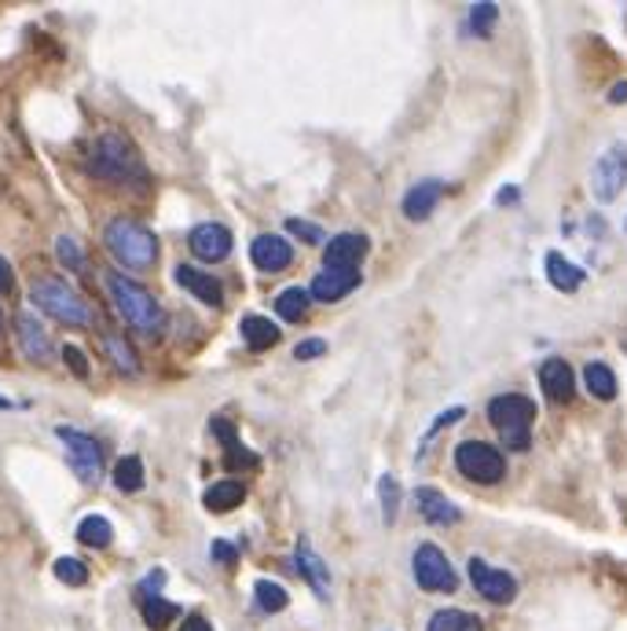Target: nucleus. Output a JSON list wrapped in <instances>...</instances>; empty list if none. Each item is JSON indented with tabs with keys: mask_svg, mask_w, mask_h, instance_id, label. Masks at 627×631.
<instances>
[{
	"mask_svg": "<svg viewBox=\"0 0 627 631\" xmlns=\"http://www.w3.org/2000/svg\"><path fill=\"white\" fill-rule=\"evenodd\" d=\"M463 416H466V408H463V404H455V408H448V411H444V416H437V419H433V422H429V430H426V438H422V449H426V444H429L433 438H437L440 430L455 427V422H459Z\"/></svg>",
	"mask_w": 627,
	"mask_h": 631,
	"instance_id": "obj_36",
	"label": "nucleus"
},
{
	"mask_svg": "<svg viewBox=\"0 0 627 631\" xmlns=\"http://www.w3.org/2000/svg\"><path fill=\"white\" fill-rule=\"evenodd\" d=\"M540 386H543L546 400H554V404H568L576 393V375L565 360L551 357L540 367Z\"/></svg>",
	"mask_w": 627,
	"mask_h": 631,
	"instance_id": "obj_15",
	"label": "nucleus"
},
{
	"mask_svg": "<svg viewBox=\"0 0 627 631\" xmlns=\"http://www.w3.org/2000/svg\"><path fill=\"white\" fill-rule=\"evenodd\" d=\"M327 353V341L323 338H305L298 349H294V357L298 360H312V357H323Z\"/></svg>",
	"mask_w": 627,
	"mask_h": 631,
	"instance_id": "obj_39",
	"label": "nucleus"
},
{
	"mask_svg": "<svg viewBox=\"0 0 627 631\" xmlns=\"http://www.w3.org/2000/svg\"><path fill=\"white\" fill-rule=\"evenodd\" d=\"M55 433H60L63 449L71 455L74 474L82 477L85 485H99V477H104V449H99V441L74 427H60Z\"/></svg>",
	"mask_w": 627,
	"mask_h": 631,
	"instance_id": "obj_7",
	"label": "nucleus"
},
{
	"mask_svg": "<svg viewBox=\"0 0 627 631\" xmlns=\"http://www.w3.org/2000/svg\"><path fill=\"white\" fill-rule=\"evenodd\" d=\"M584 382L591 389V397H598V400L617 397V375H613L606 364H587L584 367Z\"/></svg>",
	"mask_w": 627,
	"mask_h": 631,
	"instance_id": "obj_28",
	"label": "nucleus"
},
{
	"mask_svg": "<svg viewBox=\"0 0 627 631\" xmlns=\"http://www.w3.org/2000/svg\"><path fill=\"white\" fill-rule=\"evenodd\" d=\"M249 261L261 272H283L294 261V250L283 235H257L249 243Z\"/></svg>",
	"mask_w": 627,
	"mask_h": 631,
	"instance_id": "obj_14",
	"label": "nucleus"
},
{
	"mask_svg": "<svg viewBox=\"0 0 627 631\" xmlns=\"http://www.w3.org/2000/svg\"><path fill=\"white\" fill-rule=\"evenodd\" d=\"M254 602H257V610H265V613H279V610H287V591L279 588L276 580H257V588H254Z\"/></svg>",
	"mask_w": 627,
	"mask_h": 631,
	"instance_id": "obj_31",
	"label": "nucleus"
},
{
	"mask_svg": "<svg viewBox=\"0 0 627 631\" xmlns=\"http://www.w3.org/2000/svg\"><path fill=\"white\" fill-rule=\"evenodd\" d=\"M140 610H144L147 628H155V631H162L177 617V606L166 602L162 595H140Z\"/></svg>",
	"mask_w": 627,
	"mask_h": 631,
	"instance_id": "obj_29",
	"label": "nucleus"
},
{
	"mask_svg": "<svg viewBox=\"0 0 627 631\" xmlns=\"http://www.w3.org/2000/svg\"><path fill=\"white\" fill-rule=\"evenodd\" d=\"M415 580L422 591H437V595H448L459 588V577H455L451 561L444 558V550L437 544H422L415 550Z\"/></svg>",
	"mask_w": 627,
	"mask_h": 631,
	"instance_id": "obj_8",
	"label": "nucleus"
},
{
	"mask_svg": "<svg viewBox=\"0 0 627 631\" xmlns=\"http://www.w3.org/2000/svg\"><path fill=\"white\" fill-rule=\"evenodd\" d=\"M162 580H166V572H162V569L147 572V580H144V588H140V595H158V588H162Z\"/></svg>",
	"mask_w": 627,
	"mask_h": 631,
	"instance_id": "obj_40",
	"label": "nucleus"
},
{
	"mask_svg": "<svg viewBox=\"0 0 627 631\" xmlns=\"http://www.w3.org/2000/svg\"><path fill=\"white\" fill-rule=\"evenodd\" d=\"M455 466H459L463 477L477 481V485H496V481H503L507 474L503 452L485 441H463L459 449H455Z\"/></svg>",
	"mask_w": 627,
	"mask_h": 631,
	"instance_id": "obj_6",
	"label": "nucleus"
},
{
	"mask_svg": "<svg viewBox=\"0 0 627 631\" xmlns=\"http://www.w3.org/2000/svg\"><path fill=\"white\" fill-rule=\"evenodd\" d=\"M213 558H216V561H235V547L224 544V540H216V544H213Z\"/></svg>",
	"mask_w": 627,
	"mask_h": 631,
	"instance_id": "obj_43",
	"label": "nucleus"
},
{
	"mask_svg": "<svg viewBox=\"0 0 627 631\" xmlns=\"http://www.w3.org/2000/svg\"><path fill=\"white\" fill-rule=\"evenodd\" d=\"M440 191H444L440 180H418L415 188H407L404 191V202H401V210H404L407 221H426V217L437 210Z\"/></svg>",
	"mask_w": 627,
	"mask_h": 631,
	"instance_id": "obj_18",
	"label": "nucleus"
},
{
	"mask_svg": "<svg viewBox=\"0 0 627 631\" xmlns=\"http://www.w3.org/2000/svg\"><path fill=\"white\" fill-rule=\"evenodd\" d=\"M77 540L85 547H110L114 525L104 518V514H88V518H82V525H77Z\"/></svg>",
	"mask_w": 627,
	"mask_h": 631,
	"instance_id": "obj_25",
	"label": "nucleus"
},
{
	"mask_svg": "<svg viewBox=\"0 0 627 631\" xmlns=\"http://www.w3.org/2000/svg\"><path fill=\"white\" fill-rule=\"evenodd\" d=\"M55 577H60L63 583H71V588H82V583L88 580V569H85V561H77V558H55Z\"/></svg>",
	"mask_w": 627,
	"mask_h": 631,
	"instance_id": "obj_34",
	"label": "nucleus"
},
{
	"mask_svg": "<svg viewBox=\"0 0 627 631\" xmlns=\"http://www.w3.org/2000/svg\"><path fill=\"white\" fill-rule=\"evenodd\" d=\"M114 485L121 492H140L144 488V463L140 455H125L114 463Z\"/></svg>",
	"mask_w": 627,
	"mask_h": 631,
	"instance_id": "obj_30",
	"label": "nucleus"
},
{
	"mask_svg": "<svg viewBox=\"0 0 627 631\" xmlns=\"http://www.w3.org/2000/svg\"><path fill=\"white\" fill-rule=\"evenodd\" d=\"M104 243L114 254V261L132 272L151 269L158 261V239L151 228H144L140 221H129V217H114L104 232Z\"/></svg>",
	"mask_w": 627,
	"mask_h": 631,
	"instance_id": "obj_3",
	"label": "nucleus"
},
{
	"mask_svg": "<svg viewBox=\"0 0 627 631\" xmlns=\"http://www.w3.org/2000/svg\"><path fill=\"white\" fill-rule=\"evenodd\" d=\"M55 254H60V265H63V269H71V272H85V269H88L82 246H77L71 235L55 239Z\"/></svg>",
	"mask_w": 627,
	"mask_h": 631,
	"instance_id": "obj_33",
	"label": "nucleus"
},
{
	"mask_svg": "<svg viewBox=\"0 0 627 631\" xmlns=\"http://www.w3.org/2000/svg\"><path fill=\"white\" fill-rule=\"evenodd\" d=\"M104 353L121 375H140V357H136V349L121 335H107L104 338Z\"/></svg>",
	"mask_w": 627,
	"mask_h": 631,
	"instance_id": "obj_24",
	"label": "nucleus"
},
{
	"mask_svg": "<svg viewBox=\"0 0 627 631\" xmlns=\"http://www.w3.org/2000/svg\"><path fill=\"white\" fill-rule=\"evenodd\" d=\"M426 631H485V624L477 621L474 613H463V610H440L429 617Z\"/></svg>",
	"mask_w": 627,
	"mask_h": 631,
	"instance_id": "obj_26",
	"label": "nucleus"
},
{
	"mask_svg": "<svg viewBox=\"0 0 627 631\" xmlns=\"http://www.w3.org/2000/svg\"><path fill=\"white\" fill-rule=\"evenodd\" d=\"M0 338H4V313H0Z\"/></svg>",
	"mask_w": 627,
	"mask_h": 631,
	"instance_id": "obj_47",
	"label": "nucleus"
},
{
	"mask_svg": "<svg viewBox=\"0 0 627 631\" xmlns=\"http://www.w3.org/2000/svg\"><path fill=\"white\" fill-rule=\"evenodd\" d=\"M180 631H213V628H210V621H206V617L191 613V617H188V621H184V624H180Z\"/></svg>",
	"mask_w": 627,
	"mask_h": 631,
	"instance_id": "obj_42",
	"label": "nucleus"
},
{
	"mask_svg": "<svg viewBox=\"0 0 627 631\" xmlns=\"http://www.w3.org/2000/svg\"><path fill=\"white\" fill-rule=\"evenodd\" d=\"M624 183H627V147L617 144L591 169V188H595L598 202H613L624 191Z\"/></svg>",
	"mask_w": 627,
	"mask_h": 631,
	"instance_id": "obj_9",
	"label": "nucleus"
},
{
	"mask_svg": "<svg viewBox=\"0 0 627 631\" xmlns=\"http://www.w3.org/2000/svg\"><path fill=\"white\" fill-rule=\"evenodd\" d=\"M415 507L422 514V522H429V525H455L463 518V511L455 507L440 488H429V485H422L415 492Z\"/></svg>",
	"mask_w": 627,
	"mask_h": 631,
	"instance_id": "obj_16",
	"label": "nucleus"
},
{
	"mask_svg": "<svg viewBox=\"0 0 627 631\" xmlns=\"http://www.w3.org/2000/svg\"><path fill=\"white\" fill-rule=\"evenodd\" d=\"M499 19V8L496 4H474L470 8V33H477V38H488Z\"/></svg>",
	"mask_w": 627,
	"mask_h": 631,
	"instance_id": "obj_35",
	"label": "nucleus"
},
{
	"mask_svg": "<svg viewBox=\"0 0 627 631\" xmlns=\"http://www.w3.org/2000/svg\"><path fill=\"white\" fill-rule=\"evenodd\" d=\"M243 499H246V485H243V481H216V485L206 492V511L227 514V511L243 507Z\"/></svg>",
	"mask_w": 627,
	"mask_h": 631,
	"instance_id": "obj_22",
	"label": "nucleus"
},
{
	"mask_svg": "<svg viewBox=\"0 0 627 631\" xmlns=\"http://www.w3.org/2000/svg\"><path fill=\"white\" fill-rule=\"evenodd\" d=\"M88 173L99 180L121 183V188H132V183H140L147 177V169L129 136L104 133V136H96L93 151H88Z\"/></svg>",
	"mask_w": 627,
	"mask_h": 631,
	"instance_id": "obj_1",
	"label": "nucleus"
},
{
	"mask_svg": "<svg viewBox=\"0 0 627 631\" xmlns=\"http://www.w3.org/2000/svg\"><path fill=\"white\" fill-rule=\"evenodd\" d=\"M499 202H503V206H514V202H518V188H503V191H499Z\"/></svg>",
	"mask_w": 627,
	"mask_h": 631,
	"instance_id": "obj_44",
	"label": "nucleus"
},
{
	"mask_svg": "<svg viewBox=\"0 0 627 631\" xmlns=\"http://www.w3.org/2000/svg\"><path fill=\"white\" fill-rule=\"evenodd\" d=\"M357 286H360V269H323L316 272L309 294L316 302H341V297L352 294Z\"/></svg>",
	"mask_w": 627,
	"mask_h": 631,
	"instance_id": "obj_13",
	"label": "nucleus"
},
{
	"mask_svg": "<svg viewBox=\"0 0 627 631\" xmlns=\"http://www.w3.org/2000/svg\"><path fill=\"white\" fill-rule=\"evenodd\" d=\"M30 302L66 327H93V319H96L93 305H88L66 280H38L30 286Z\"/></svg>",
	"mask_w": 627,
	"mask_h": 631,
	"instance_id": "obj_4",
	"label": "nucleus"
},
{
	"mask_svg": "<svg viewBox=\"0 0 627 631\" xmlns=\"http://www.w3.org/2000/svg\"><path fill=\"white\" fill-rule=\"evenodd\" d=\"M470 580H474L477 595H481V599H488V602H496V606L514 602V595H518V580L510 577L507 569H492V566H488V561H481V558L470 561Z\"/></svg>",
	"mask_w": 627,
	"mask_h": 631,
	"instance_id": "obj_10",
	"label": "nucleus"
},
{
	"mask_svg": "<svg viewBox=\"0 0 627 631\" xmlns=\"http://www.w3.org/2000/svg\"><path fill=\"white\" fill-rule=\"evenodd\" d=\"M238 330H243V341H246L249 349L279 346V327L272 324V319H265V316H246L243 324H238Z\"/></svg>",
	"mask_w": 627,
	"mask_h": 631,
	"instance_id": "obj_23",
	"label": "nucleus"
},
{
	"mask_svg": "<svg viewBox=\"0 0 627 631\" xmlns=\"http://www.w3.org/2000/svg\"><path fill=\"white\" fill-rule=\"evenodd\" d=\"M488 419H492V427L503 433L507 449L524 452L532 444L529 427H532V419H535V404H532L529 397H521V393L496 397L492 404H488Z\"/></svg>",
	"mask_w": 627,
	"mask_h": 631,
	"instance_id": "obj_5",
	"label": "nucleus"
},
{
	"mask_svg": "<svg viewBox=\"0 0 627 631\" xmlns=\"http://www.w3.org/2000/svg\"><path fill=\"white\" fill-rule=\"evenodd\" d=\"M546 280L562 294H573L584 286V269H576L573 261H565L562 254H546Z\"/></svg>",
	"mask_w": 627,
	"mask_h": 631,
	"instance_id": "obj_21",
	"label": "nucleus"
},
{
	"mask_svg": "<svg viewBox=\"0 0 627 631\" xmlns=\"http://www.w3.org/2000/svg\"><path fill=\"white\" fill-rule=\"evenodd\" d=\"M107 291L114 297V305H118L121 319L132 330H140V335H158V330H162V324H166L162 305L155 302L147 286H140L121 272H107Z\"/></svg>",
	"mask_w": 627,
	"mask_h": 631,
	"instance_id": "obj_2",
	"label": "nucleus"
},
{
	"mask_svg": "<svg viewBox=\"0 0 627 631\" xmlns=\"http://www.w3.org/2000/svg\"><path fill=\"white\" fill-rule=\"evenodd\" d=\"M298 569H301V577L312 583V591L319 595V599H330V569H327V561L316 555L312 544L298 540Z\"/></svg>",
	"mask_w": 627,
	"mask_h": 631,
	"instance_id": "obj_20",
	"label": "nucleus"
},
{
	"mask_svg": "<svg viewBox=\"0 0 627 631\" xmlns=\"http://www.w3.org/2000/svg\"><path fill=\"white\" fill-rule=\"evenodd\" d=\"M15 338H19V349L22 357L33 360V364H49L52 360V338L44 324L33 313H19L15 316Z\"/></svg>",
	"mask_w": 627,
	"mask_h": 631,
	"instance_id": "obj_12",
	"label": "nucleus"
},
{
	"mask_svg": "<svg viewBox=\"0 0 627 631\" xmlns=\"http://www.w3.org/2000/svg\"><path fill=\"white\" fill-rule=\"evenodd\" d=\"M309 302H312L309 291H301V286H290V291H283L276 297V316L290 319V324H298V319H305V313H309Z\"/></svg>",
	"mask_w": 627,
	"mask_h": 631,
	"instance_id": "obj_27",
	"label": "nucleus"
},
{
	"mask_svg": "<svg viewBox=\"0 0 627 631\" xmlns=\"http://www.w3.org/2000/svg\"><path fill=\"white\" fill-rule=\"evenodd\" d=\"M8 408H15V404H11L8 397H0V411H8Z\"/></svg>",
	"mask_w": 627,
	"mask_h": 631,
	"instance_id": "obj_46",
	"label": "nucleus"
},
{
	"mask_svg": "<svg viewBox=\"0 0 627 631\" xmlns=\"http://www.w3.org/2000/svg\"><path fill=\"white\" fill-rule=\"evenodd\" d=\"M609 99H613V103H624V99H627V82H620V85H613V92H609Z\"/></svg>",
	"mask_w": 627,
	"mask_h": 631,
	"instance_id": "obj_45",
	"label": "nucleus"
},
{
	"mask_svg": "<svg viewBox=\"0 0 627 631\" xmlns=\"http://www.w3.org/2000/svg\"><path fill=\"white\" fill-rule=\"evenodd\" d=\"M177 283L184 286L191 297H199L202 305H210V308H221L224 305L221 283H216L213 275H206V272H199V269H191V265H180L177 269Z\"/></svg>",
	"mask_w": 627,
	"mask_h": 631,
	"instance_id": "obj_19",
	"label": "nucleus"
},
{
	"mask_svg": "<svg viewBox=\"0 0 627 631\" xmlns=\"http://www.w3.org/2000/svg\"><path fill=\"white\" fill-rule=\"evenodd\" d=\"M379 499H382V522L393 525L396 522V511H401V485H396L393 474H382L379 477Z\"/></svg>",
	"mask_w": 627,
	"mask_h": 631,
	"instance_id": "obj_32",
	"label": "nucleus"
},
{
	"mask_svg": "<svg viewBox=\"0 0 627 631\" xmlns=\"http://www.w3.org/2000/svg\"><path fill=\"white\" fill-rule=\"evenodd\" d=\"M363 257H368V239H363V235H352V232L334 235V239L327 243V250H323L327 269H357Z\"/></svg>",
	"mask_w": 627,
	"mask_h": 631,
	"instance_id": "obj_17",
	"label": "nucleus"
},
{
	"mask_svg": "<svg viewBox=\"0 0 627 631\" xmlns=\"http://www.w3.org/2000/svg\"><path fill=\"white\" fill-rule=\"evenodd\" d=\"M287 232L290 235H298L301 239V243H323V228H319V224H309V221H301V217H290V221H287Z\"/></svg>",
	"mask_w": 627,
	"mask_h": 631,
	"instance_id": "obj_37",
	"label": "nucleus"
},
{
	"mask_svg": "<svg viewBox=\"0 0 627 631\" xmlns=\"http://www.w3.org/2000/svg\"><path fill=\"white\" fill-rule=\"evenodd\" d=\"M188 246H191V254H195L199 261H206V265H216V261H224L227 254H232V232H227L224 224L206 221V224L191 228Z\"/></svg>",
	"mask_w": 627,
	"mask_h": 631,
	"instance_id": "obj_11",
	"label": "nucleus"
},
{
	"mask_svg": "<svg viewBox=\"0 0 627 631\" xmlns=\"http://www.w3.org/2000/svg\"><path fill=\"white\" fill-rule=\"evenodd\" d=\"M11 286H15V272H11V265L4 257H0V294H8Z\"/></svg>",
	"mask_w": 627,
	"mask_h": 631,
	"instance_id": "obj_41",
	"label": "nucleus"
},
{
	"mask_svg": "<svg viewBox=\"0 0 627 631\" xmlns=\"http://www.w3.org/2000/svg\"><path fill=\"white\" fill-rule=\"evenodd\" d=\"M63 360H66V367H71L77 378H88V357L77 346H63Z\"/></svg>",
	"mask_w": 627,
	"mask_h": 631,
	"instance_id": "obj_38",
	"label": "nucleus"
}]
</instances>
